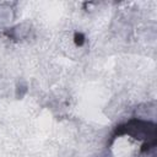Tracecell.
Segmentation results:
<instances>
[{
  "label": "cell",
  "mask_w": 157,
  "mask_h": 157,
  "mask_svg": "<svg viewBox=\"0 0 157 157\" xmlns=\"http://www.w3.org/2000/svg\"><path fill=\"white\" fill-rule=\"evenodd\" d=\"M75 42H76V44L81 45V44L84 43V37H82V34H76V36H75Z\"/></svg>",
  "instance_id": "6da1fadb"
}]
</instances>
